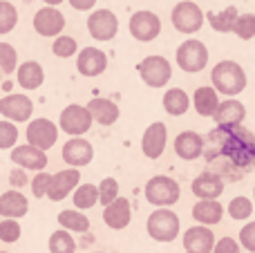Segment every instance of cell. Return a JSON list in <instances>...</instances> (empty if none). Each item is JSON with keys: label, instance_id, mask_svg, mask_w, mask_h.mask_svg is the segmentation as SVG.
Wrapping results in <instances>:
<instances>
[{"label": "cell", "instance_id": "cell-8", "mask_svg": "<svg viewBox=\"0 0 255 253\" xmlns=\"http://www.w3.org/2000/svg\"><path fill=\"white\" fill-rule=\"evenodd\" d=\"M92 115H90L88 106H79V103H72L65 110L61 112V119H58V126L65 130L70 137H81L85 134L90 128H92Z\"/></svg>", "mask_w": 255, "mask_h": 253}, {"label": "cell", "instance_id": "cell-35", "mask_svg": "<svg viewBox=\"0 0 255 253\" xmlns=\"http://www.w3.org/2000/svg\"><path fill=\"white\" fill-rule=\"evenodd\" d=\"M18 25V9L7 0H0V36L9 34Z\"/></svg>", "mask_w": 255, "mask_h": 253}, {"label": "cell", "instance_id": "cell-46", "mask_svg": "<svg viewBox=\"0 0 255 253\" xmlns=\"http://www.w3.org/2000/svg\"><path fill=\"white\" fill-rule=\"evenodd\" d=\"M67 2H70L76 11H88V9H92L94 4H97V0H67Z\"/></svg>", "mask_w": 255, "mask_h": 253}, {"label": "cell", "instance_id": "cell-13", "mask_svg": "<svg viewBox=\"0 0 255 253\" xmlns=\"http://www.w3.org/2000/svg\"><path fill=\"white\" fill-rule=\"evenodd\" d=\"M166 141H168V128L161 121H154L145 128L143 137H141V152L148 159H159L166 150Z\"/></svg>", "mask_w": 255, "mask_h": 253}, {"label": "cell", "instance_id": "cell-37", "mask_svg": "<svg viewBox=\"0 0 255 253\" xmlns=\"http://www.w3.org/2000/svg\"><path fill=\"white\" fill-rule=\"evenodd\" d=\"M233 34L242 40H251L255 36V13H240Z\"/></svg>", "mask_w": 255, "mask_h": 253}, {"label": "cell", "instance_id": "cell-40", "mask_svg": "<svg viewBox=\"0 0 255 253\" xmlns=\"http://www.w3.org/2000/svg\"><path fill=\"white\" fill-rule=\"evenodd\" d=\"M18 141V128L13 126V121H0V150H7V148H16L13 143Z\"/></svg>", "mask_w": 255, "mask_h": 253}, {"label": "cell", "instance_id": "cell-38", "mask_svg": "<svg viewBox=\"0 0 255 253\" xmlns=\"http://www.w3.org/2000/svg\"><path fill=\"white\" fill-rule=\"evenodd\" d=\"M52 52L56 54L58 58H70L79 52V43H76L72 36H58L52 45Z\"/></svg>", "mask_w": 255, "mask_h": 253}, {"label": "cell", "instance_id": "cell-6", "mask_svg": "<svg viewBox=\"0 0 255 253\" xmlns=\"http://www.w3.org/2000/svg\"><path fill=\"white\" fill-rule=\"evenodd\" d=\"M145 231L157 242H172L179 236V218L170 209H157L150 213Z\"/></svg>", "mask_w": 255, "mask_h": 253}, {"label": "cell", "instance_id": "cell-10", "mask_svg": "<svg viewBox=\"0 0 255 253\" xmlns=\"http://www.w3.org/2000/svg\"><path fill=\"white\" fill-rule=\"evenodd\" d=\"M88 31L94 40H112L119 31V18L110 9H97L88 18Z\"/></svg>", "mask_w": 255, "mask_h": 253}, {"label": "cell", "instance_id": "cell-12", "mask_svg": "<svg viewBox=\"0 0 255 253\" xmlns=\"http://www.w3.org/2000/svg\"><path fill=\"white\" fill-rule=\"evenodd\" d=\"M58 139V128L49 119H31L27 126V141L29 146L40 148V150H49Z\"/></svg>", "mask_w": 255, "mask_h": 253}, {"label": "cell", "instance_id": "cell-31", "mask_svg": "<svg viewBox=\"0 0 255 253\" xmlns=\"http://www.w3.org/2000/svg\"><path fill=\"white\" fill-rule=\"evenodd\" d=\"M74 206L76 211H88L92 209V206H97L99 202H101V195H99V186H94V184H81L79 188L74 191Z\"/></svg>", "mask_w": 255, "mask_h": 253}, {"label": "cell", "instance_id": "cell-28", "mask_svg": "<svg viewBox=\"0 0 255 253\" xmlns=\"http://www.w3.org/2000/svg\"><path fill=\"white\" fill-rule=\"evenodd\" d=\"M220 103L222 101H220V97H217V90L211 88V85H202V88H197L193 94V106L199 117H215Z\"/></svg>", "mask_w": 255, "mask_h": 253}, {"label": "cell", "instance_id": "cell-23", "mask_svg": "<svg viewBox=\"0 0 255 253\" xmlns=\"http://www.w3.org/2000/svg\"><path fill=\"white\" fill-rule=\"evenodd\" d=\"M130 220H132V209L126 197H119V200H115L110 206L103 209V222H106V227L112 229V231L126 229L128 224H130Z\"/></svg>", "mask_w": 255, "mask_h": 253}, {"label": "cell", "instance_id": "cell-7", "mask_svg": "<svg viewBox=\"0 0 255 253\" xmlns=\"http://www.w3.org/2000/svg\"><path fill=\"white\" fill-rule=\"evenodd\" d=\"M136 72H139L141 81L148 88H163V85H168V81L172 76V65L163 56H145L136 65Z\"/></svg>", "mask_w": 255, "mask_h": 253}, {"label": "cell", "instance_id": "cell-19", "mask_svg": "<svg viewBox=\"0 0 255 253\" xmlns=\"http://www.w3.org/2000/svg\"><path fill=\"white\" fill-rule=\"evenodd\" d=\"M79 179H81L79 168H67V170H61V173L52 175V184H49L47 197L52 202L65 200L72 191H76V188H79Z\"/></svg>", "mask_w": 255, "mask_h": 253}, {"label": "cell", "instance_id": "cell-3", "mask_svg": "<svg viewBox=\"0 0 255 253\" xmlns=\"http://www.w3.org/2000/svg\"><path fill=\"white\" fill-rule=\"evenodd\" d=\"M145 200L157 209H168V206L177 204L181 197V186L168 175H154L143 188Z\"/></svg>", "mask_w": 255, "mask_h": 253}, {"label": "cell", "instance_id": "cell-42", "mask_svg": "<svg viewBox=\"0 0 255 253\" xmlns=\"http://www.w3.org/2000/svg\"><path fill=\"white\" fill-rule=\"evenodd\" d=\"M49 184H52V175L49 173H38L31 179V193L34 197H47L49 193Z\"/></svg>", "mask_w": 255, "mask_h": 253}, {"label": "cell", "instance_id": "cell-18", "mask_svg": "<svg viewBox=\"0 0 255 253\" xmlns=\"http://www.w3.org/2000/svg\"><path fill=\"white\" fill-rule=\"evenodd\" d=\"M213 119H215L217 128H238L247 119V108L238 99H226V101L220 103Z\"/></svg>", "mask_w": 255, "mask_h": 253}, {"label": "cell", "instance_id": "cell-1", "mask_svg": "<svg viewBox=\"0 0 255 253\" xmlns=\"http://www.w3.org/2000/svg\"><path fill=\"white\" fill-rule=\"evenodd\" d=\"M204 157H222L238 170L247 173L255 166V134L244 126L238 128H215L206 137Z\"/></svg>", "mask_w": 255, "mask_h": 253}, {"label": "cell", "instance_id": "cell-15", "mask_svg": "<svg viewBox=\"0 0 255 253\" xmlns=\"http://www.w3.org/2000/svg\"><path fill=\"white\" fill-rule=\"evenodd\" d=\"M190 191L199 200H217L224 193V177H220L213 170H204L190 184Z\"/></svg>", "mask_w": 255, "mask_h": 253}, {"label": "cell", "instance_id": "cell-2", "mask_svg": "<svg viewBox=\"0 0 255 253\" xmlns=\"http://www.w3.org/2000/svg\"><path fill=\"white\" fill-rule=\"evenodd\" d=\"M211 81L217 92L226 94L231 99L238 97L240 92H244L249 83L247 72L238 61H220L211 70Z\"/></svg>", "mask_w": 255, "mask_h": 253}, {"label": "cell", "instance_id": "cell-4", "mask_svg": "<svg viewBox=\"0 0 255 253\" xmlns=\"http://www.w3.org/2000/svg\"><path fill=\"white\" fill-rule=\"evenodd\" d=\"M170 20H172V27L177 31H181V34H195V31L202 29L204 20H206V13L193 0H181V2H177L172 7Z\"/></svg>", "mask_w": 255, "mask_h": 253}, {"label": "cell", "instance_id": "cell-27", "mask_svg": "<svg viewBox=\"0 0 255 253\" xmlns=\"http://www.w3.org/2000/svg\"><path fill=\"white\" fill-rule=\"evenodd\" d=\"M16 81L22 90H38L45 81V72L43 65L38 61H25L18 65L16 72Z\"/></svg>", "mask_w": 255, "mask_h": 253}, {"label": "cell", "instance_id": "cell-20", "mask_svg": "<svg viewBox=\"0 0 255 253\" xmlns=\"http://www.w3.org/2000/svg\"><path fill=\"white\" fill-rule=\"evenodd\" d=\"M106 67H108V56L99 47H85L79 52L76 70H79L83 76H88V79L99 76L106 72Z\"/></svg>", "mask_w": 255, "mask_h": 253}, {"label": "cell", "instance_id": "cell-39", "mask_svg": "<svg viewBox=\"0 0 255 253\" xmlns=\"http://www.w3.org/2000/svg\"><path fill=\"white\" fill-rule=\"evenodd\" d=\"M99 195H101V204L110 206L115 200H119V182L115 177H106L99 184Z\"/></svg>", "mask_w": 255, "mask_h": 253}, {"label": "cell", "instance_id": "cell-17", "mask_svg": "<svg viewBox=\"0 0 255 253\" xmlns=\"http://www.w3.org/2000/svg\"><path fill=\"white\" fill-rule=\"evenodd\" d=\"M63 159L72 166V168H81L88 166L94 159V148L88 139L83 137H72L63 143Z\"/></svg>", "mask_w": 255, "mask_h": 253}, {"label": "cell", "instance_id": "cell-22", "mask_svg": "<svg viewBox=\"0 0 255 253\" xmlns=\"http://www.w3.org/2000/svg\"><path fill=\"white\" fill-rule=\"evenodd\" d=\"M11 161L25 170H38V173H43L45 166H47V155L40 148L25 143V146H16L11 150Z\"/></svg>", "mask_w": 255, "mask_h": 253}, {"label": "cell", "instance_id": "cell-36", "mask_svg": "<svg viewBox=\"0 0 255 253\" xmlns=\"http://www.w3.org/2000/svg\"><path fill=\"white\" fill-rule=\"evenodd\" d=\"M229 215L233 220H249L253 215V202L244 195H238L229 202Z\"/></svg>", "mask_w": 255, "mask_h": 253}, {"label": "cell", "instance_id": "cell-34", "mask_svg": "<svg viewBox=\"0 0 255 253\" xmlns=\"http://www.w3.org/2000/svg\"><path fill=\"white\" fill-rule=\"evenodd\" d=\"M49 253H74L76 251V242L74 238L70 236V233L65 231V229H61V231H54L52 236H49Z\"/></svg>", "mask_w": 255, "mask_h": 253}, {"label": "cell", "instance_id": "cell-51", "mask_svg": "<svg viewBox=\"0 0 255 253\" xmlns=\"http://www.w3.org/2000/svg\"><path fill=\"white\" fill-rule=\"evenodd\" d=\"M186 253H193V251H186Z\"/></svg>", "mask_w": 255, "mask_h": 253}, {"label": "cell", "instance_id": "cell-9", "mask_svg": "<svg viewBox=\"0 0 255 253\" xmlns=\"http://www.w3.org/2000/svg\"><path fill=\"white\" fill-rule=\"evenodd\" d=\"M128 27H130L132 38H136L139 43H150L161 34V18L154 11H134Z\"/></svg>", "mask_w": 255, "mask_h": 253}, {"label": "cell", "instance_id": "cell-24", "mask_svg": "<svg viewBox=\"0 0 255 253\" xmlns=\"http://www.w3.org/2000/svg\"><path fill=\"white\" fill-rule=\"evenodd\" d=\"M27 211H29V202L20 191L11 188V191L0 195V215L4 220H18L22 215H27Z\"/></svg>", "mask_w": 255, "mask_h": 253}, {"label": "cell", "instance_id": "cell-14", "mask_svg": "<svg viewBox=\"0 0 255 253\" xmlns=\"http://www.w3.org/2000/svg\"><path fill=\"white\" fill-rule=\"evenodd\" d=\"M206 150V139L193 130H184L175 137V155L184 161H195Z\"/></svg>", "mask_w": 255, "mask_h": 253}, {"label": "cell", "instance_id": "cell-25", "mask_svg": "<svg viewBox=\"0 0 255 253\" xmlns=\"http://www.w3.org/2000/svg\"><path fill=\"white\" fill-rule=\"evenodd\" d=\"M88 110H90V115H92V119L101 126L117 124V119H119V115H121L119 106H117L115 101H110V99H101V97L90 99Z\"/></svg>", "mask_w": 255, "mask_h": 253}, {"label": "cell", "instance_id": "cell-50", "mask_svg": "<svg viewBox=\"0 0 255 253\" xmlns=\"http://www.w3.org/2000/svg\"><path fill=\"white\" fill-rule=\"evenodd\" d=\"M0 253H7V251H0Z\"/></svg>", "mask_w": 255, "mask_h": 253}, {"label": "cell", "instance_id": "cell-30", "mask_svg": "<svg viewBox=\"0 0 255 253\" xmlns=\"http://www.w3.org/2000/svg\"><path fill=\"white\" fill-rule=\"evenodd\" d=\"M238 18H240L238 7H226V9H222L220 13H215V11L206 13V20L211 22V27L215 31H220V34H229V31H233Z\"/></svg>", "mask_w": 255, "mask_h": 253}, {"label": "cell", "instance_id": "cell-11", "mask_svg": "<svg viewBox=\"0 0 255 253\" xmlns=\"http://www.w3.org/2000/svg\"><path fill=\"white\" fill-rule=\"evenodd\" d=\"M31 112H34V103L27 94H4L0 99V115L7 121H13V124L29 121Z\"/></svg>", "mask_w": 255, "mask_h": 253}, {"label": "cell", "instance_id": "cell-48", "mask_svg": "<svg viewBox=\"0 0 255 253\" xmlns=\"http://www.w3.org/2000/svg\"><path fill=\"white\" fill-rule=\"evenodd\" d=\"M253 197H255V188H253Z\"/></svg>", "mask_w": 255, "mask_h": 253}, {"label": "cell", "instance_id": "cell-43", "mask_svg": "<svg viewBox=\"0 0 255 253\" xmlns=\"http://www.w3.org/2000/svg\"><path fill=\"white\" fill-rule=\"evenodd\" d=\"M240 245L247 251L255 253V222H249L242 227V231H240Z\"/></svg>", "mask_w": 255, "mask_h": 253}, {"label": "cell", "instance_id": "cell-32", "mask_svg": "<svg viewBox=\"0 0 255 253\" xmlns=\"http://www.w3.org/2000/svg\"><path fill=\"white\" fill-rule=\"evenodd\" d=\"M58 224L65 231H74V233H85L90 229V220L88 215H83L81 211H61L58 213Z\"/></svg>", "mask_w": 255, "mask_h": 253}, {"label": "cell", "instance_id": "cell-29", "mask_svg": "<svg viewBox=\"0 0 255 253\" xmlns=\"http://www.w3.org/2000/svg\"><path fill=\"white\" fill-rule=\"evenodd\" d=\"M163 110L168 112L170 117H181L188 112L190 108V97L184 92L181 88H172L163 94Z\"/></svg>", "mask_w": 255, "mask_h": 253}, {"label": "cell", "instance_id": "cell-49", "mask_svg": "<svg viewBox=\"0 0 255 253\" xmlns=\"http://www.w3.org/2000/svg\"><path fill=\"white\" fill-rule=\"evenodd\" d=\"M94 253H101V251H94Z\"/></svg>", "mask_w": 255, "mask_h": 253}, {"label": "cell", "instance_id": "cell-5", "mask_svg": "<svg viewBox=\"0 0 255 253\" xmlns=\"http://www.w3.org/2000/svg\"><path fill=\"white\" fill-rule=\"evenodd\" d=\"M177 65L188 74H197L208 65V47L197 38H188L177 47L175 54Z\"/></svg>", "mask_w": 255, "mask_h": 253}, {"label": "cell", "instance_id": "cell-41", "mask_svg": "<svg viewBox=\"0 0 255 253\" xmlns=\"http://www.w3.org/2000/svg\"><path fill=\"white\" fill-rule=\"evenodd\" d=\"M20 233H22V229L18 224V220H2L0 222V240L7 242V245L20 240Z\"/></svg>", "mask_w": 255, "mask_h": 253}, {"label": "cell", "instance_id": "cell-44", "mask_svg": "<svg viewBox=\"0 0 255 253\" xmlns=\"http://www.w3.org/2000/svg\"><path fill=\"white\" fill-rule=\"evenodd\" d=\"M213 253H242V245L233 238H222V240H217Z\"/></svg>", "mask_w": 255, "mask_h": 253}, {"label": "cell", "instance_id": "cell-47", "mask_svg": "<svg viewBox=\"0 0 255 253\" xmlns=\"http://www.w3.org/2000/svg\"><path fill=\"white\" fill-rule=\"evenodd\" d=\"M45 4H47V7H56V4H61L63 0H43Z\"/></svg>", "mask_w": 255, "mask_h": 253}, {"label": "cell", "instance_id": "cell-45", "mask_svg": "<svg viewBox=\"0 0 255 253\" xmlns=\"http://www.w3.org/2000/svg\"><path fill=\"white\" fill-rule=\"evenodd\" d=\"M9 184H11L13 188H22L29 184V179H27V173L25 168H13L11 173H9Z\"/></svg>", "mask_w": 255, "mask_h": 253}, {"label": "cell", "instance_id": "cell-16", "mask_svg": "<svg viewBox=\"0 0 255 253\" xmlns=\"http://www.w3.org/2000/svg\"><path fill=\"white\" fill-rule=\"evenodd\" d=\"M34 29L40 36H45V38H49V36H56L58 38L61 31L65 29V16L56 7H43L34 16Z\"/></svg>", "mask_w": 255, "mask_h": 253}, {"label": "cell", "instance_id": "cell-21", "mask_svg": "<svg viewBox=\"0 0 255 253\" xmlns=\"http://www.w3.org/2000/svg\"><path fill=\"white\" fill-rule=\"evenodd\" d=\"M215 233L208 227H190L184 233V249L193 253H213L215 251Z\"/></svg>", "mask_w": 255, "mask_h": 253}, {"label": "cell", "instance_id": "cell-26", "mask_svg": "<svg viewBox=\"0 0 255 253\" xmlns=\"http://www.w3.org/2000/svg\"><path fill=\"white\" fill-rule=\"evenodd\" d=\"M193 218L197 220L202 227H215L224 218V206L217 200H199L193 206Z\"/></svg>", "mask_w": 255, "mask_h": 253}, {"label": "cell", "instance_id": "cell-33", "mask_svg": "<svg viewBox=\"0 0 255 253\" xmlns=\"http://www.w3.org/2000/svg\"><path fill=\"white\" fill-rule=\"evenodd\" d=\"M18 72V52L13 45L0 43V83L7 79L9 74Z\"/></svg>", "mask_w": 255, "mask_h": 253}]
</instances>
